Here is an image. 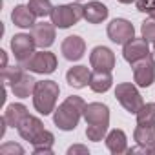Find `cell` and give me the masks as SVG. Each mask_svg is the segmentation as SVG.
<instances>
[{"label":"cell","instance_id":"cell-37","mask_svg":"<svg viewBox=\"0 0 155 155\" xmlns=\"http://www.w3.org/2000/svg\"><path fill=\"white\" fill-rule=\"evenodd\" d=\"M77 2H81V0H77Z\"/></svg>","mask_w":155,"mask_h":155},{"label":"cell","instance_id":"cell-35","mask_svg":"<svg viewBox=\"0 0 155 155\" xmlns=\"http://www.w3.org/2000/svg\"><path fill=\"white\" fill-rule=\"evenodd\" d=\"M150 153H155V146H153V148H151V151H150Z\"/></svg>","mask_w":155,"mask_h":155},{"label":"cell","instance_id":"cell-22","mask_svg":"<svg viewBox=\"0 0 155 155\" xmlns=\"http://www.w3.org/2000/svg\"><path fill=\"white\" fill-rule=\"evenodd\" d=\"M133 139L137 144L148 148L151 151V148L155 146V126H137L133 131Z\"/></svg>","mask_w":155,"mask_h":155},{"label":"cell","instance_id":"cell-24","mask_svg":"<svg viewBox=\"0 0 155 155\" xmlns=\"http://www.w3.org/2000/svg\"><path fill=\"white\" fill-rule=\"evenodd\" d=\"M137 124L140 126H155V102L142 104L137 111Z\"/></svg>","mask_w":155,"mask_h":155},{"label":"cell","instance_id":"cell-28","mask_svg":"<svg viewBox=\"0 0 155 155\" xmlns=\"http://www.w3.org/2000/svg\"><path fill=\"white\" fill-rule=\"evenodd\" d=\"M140 35H142L144 40L155 42V20H153V18L142 22V26H140Z\"/></svg>","mask_w":155,"mask_h":155},{"label":"cell","instance_id":"cell-3","mask_svg":"<svg viewBox=\"0 0 155 155\" xmlns=\"http://www.w3.org/2000/svg\"><path fill=\"white\" fill-rule=\"evenodd\" d=\"M49 17H51V22L55 24V28L66 29V28L75 26L81 18H84V6L77 4V2L75 4H62V6L53 8Z\"/></svg>","mask_w":155,"mask_h":155},{"label":"cell","instance_id":"cell-31","mask_svg":"<svg viewBox=\"0 0 155 155\" xmlns=\"http://www.w3.org/2000/svg\"><path fill=\"white\" fill-rule=\"evenodd\" d=\"M75 153H82V155H88V148L86 146H81V144H75L71 148H68V155H75Z\"/></svg>","mask_w":155,"mask_h":155},{"label":"cell","instance_id":"cell-30","mask_svg":"<svg viewBox=\"0 0 155 155\" xmlns=\"http://www.w3.org/2000/svg\"><path fill=\"white\" fill-rule=\"evenodd\" d=\"M135 2H137V9L142 13H148V15L155 8V0H135Z\"/></svg>","mask_w":155,"mask_h":155},{"label":"cell","instance_id":"cell-34","mask_svg":"<svg viewBox=\"0 0 155 155\" xmlns=\"http://www.w3.org/2000/svg\"><path fill=\"white\" fill-rule=\"evenodd\" d=\"M150 17H151V18H153V20H155V8H153V9H151V11H150Z\"/></svg>","mask_w":155,"mask_h":155},{"label":"cell","instance_id":"cell-15","mask_svg":"<svg viewBox=\"0 0 155 155\" xmlns=\"http://www.w3.org/2000/svg\"><path fill=\"white\" fill-rule=\"evenodd\" d=\"M90 79H91V73L88 69V66H75V68H69L68 73H66V81L71 88H86L90 84Z\"/></svg>","mask_w":155,"mask_h":155},{"label":"cell","instance_id":"cell-21","mask_svg":"<svg viewBox=\"0 0 155 155\" xmlns=\"http://www.w3.org/2000/svg\"><path fill=\"white\" fill-rule=\"evenodd\" d=\"M113 84L111 79V71H95L91 73V79H90V88L95 93H106Z\"/></svg>","mask_w":155,"mask_h":155},{"label":"cell","instance_id":"cell-33","mask_svg":"<svg viewBox=\"0 0 155 155\" xmlns=\"http://www.w3.org/2000/svg\"><path fill=\"white\" fill-rule=\"evenodd\" d=\"M120 4H131V2H135V0H119Z\"/></svg>","mask_w":155,"mask_h":155},{"label":"cell","instance_id":"cell-1","mask_svg":"<svg viewBox=\"0 0 155 155\" xmlns=\"http://www.w3.org/2000/svg\"><path fill=\"white\" fill-rule=\"evenodd\" d=\"M84 108L86 102L82 97L71 95L68 97L55 111H53V122L58 130L62 131H71L79 126L81 117H84Z\"/></svg>","mask_w":155,"mask_h":155},{"label":"cell","instance_id":"cell-2","mask_svg":"<svg viewBox=\"0 0 155 155\" xmlns=\"http://www.w3.org/2000/svg\"><path fill=\"white\" fill-rule=\"evenodd\" d=\"M60 88L55 81H37L33 91V106L40 115H49L55 111V104L58 99Z\"/></svg>","mask_w":155,"mask_h":155},{"label":"cell","instance_id":"cell-20","mask_svg":"<svg viewBox=\"0 0 155 155\" xmlns=\"http://www.w3.org/2000/svg\"><path fill=\"white\" fill-rule=\"evenodd\" d=\"M28 115H29V113H28V108H26L24 104H20V102L9 104V106L6 108V113H4V117H6V120H8V126H11V128H18L20 122H22Z\"/></svg>","mask_w":155,"mask_h":155},{"label":"cell","instance_id":"cell-17","mask_svg":"<svg viewBox=\"0 0 155 155\" xmlns=\"http://www.w3.org/2000/svg\"><path fill=\"white\" fill-rule=\"evenodd\" d=\"M35 86H37V81L33 79L31 75H28L26 71L22 73V77L11 84V91L15 93V97H20V99H28L29 95H33L35 91Z\"/></svg>","mask_w":155,"mask_h":155},{"label":"cell","instance_id":"cell-18","mask_svg":"<svg viewBox=\"0 0 155 155\" xmlns=\"http://www.w3.org/2000/svg\"><path fill=\"white\" fill-rule=\"evenodd\" d=\"M35 13L28 8V6H17L13 11H11V20L15 26L22 28V29H28V28H33L37 22H35Z\"/></svg>","mask_w":155,"mask_h":155},{"label":"cell","instance_id":"cell-36","mask_svg":"<svg viewBox=\"0 0 155 155\" xmlns=\"http://www.w3.org/2000/svg\"><path fill=\"white\" fill-rule=\"evenodd\" d=\"M153 53H155V42H153Z\"/></svg>","mask_w":155,"mask_h":155},{"label":"cell","instance_id":"cell-10","mask_svg":"<svg viewBox=\"0 0 155 155\" xmlns=\"http://www.w3.org/2000/svg\"><path fill=\"white\" fill-rule=\"evenodd\" d=\"M60 51L64 55L66 60H81L84 57V51H86V42L84 38H81L79 35H71V37H66L62 46H60Z\"/></svg>","mask_w":155,"mask_h":155},{"label":"cell","instance_id":"cell-13","mask_svg":"<svg viewBox=\"0 0 155 155\" xmlns=\"http://www.w3.org/2000/svg\"><path fill=\"white\" fill-rule=\"evenodd\" d=\"M31 37L37 44V48H49L53 42H55V24H48V22H40V24H35L31 28Z\"/></svg>","mask_w":155,"mask_h":155},{"label":"cell","instance_id":"cell-23","mask_svg":"<svg viewBox=\"0 0 155 155\" xmlns=\"http://www.w3.org/2000/svg\"><path fill=\"white\" fill-rule=\"evenodd\" d=\"M53 142H55L53 133L48 131V130H44V131L31 142V144H33V153H53V150H51Z\"/></svg>","mask_w":155,"mask_h":155},{"label":"cell","instance_id":"cell-8","mask_svg":"<svg viewBox=\"0 0 155 155\" xmlns=\"http://www.w3.org/2000/svg\"><path fill=\"white\" fill-rule=\"evenodd\" d=\"M35 48H37V44H35L31 35L18 33L11 38V49H13V55H15L18 64H24L35 53Z\"/></svg>","mask_w":155,"mask_h":155},{"label":"cell","instance_id":"cell-6","mask_svg":"<svg viewBox=\"0 0 155 155\" xmlns=\"http://www.w3.org/2000/svg\"><path fill=\"white\" fill-rule=\"evenodd\" d=\"M133 68V81L137 82V86L140 88H150L155 81V60L150 55H146L144 58L137 60L131 64Z\"/></svg>","mask_w":155,"mask_h":155},{"label":"cell","instance_id":"cell-5","mask_svg":"<svg viewBox=\"0 0 155 155\" xmlns=\"http://www.w3.org/2000/svg\"><path fill=\"white\" fill-rule=\"evenodd\" d=\"M28 71L33 73H40V75H51L57 69V57L51 51H35L24 64H22Z\"/></svg>","mask_w":155,"mask_h":155},{"label":"cell","instance_id":"cell-16","mask_svg":"<svg viewBox=\"0 0 155 155\" xmlns=\"http://www.w3.org/2000/svg\"><path fill=\"white\" fill-rule=\"evenodd\" d=\"M108 8L102 4V2H97V0H93V2H88L84 6V18L90 22V24H101L102 20L108 18Z\"/></svg>","mask_w":155,"mask_h":155},{"label":"cell","instance_id":"cell-14","mask_svg":"<svg viewBox=\"0 0 155 155\" xmlns=\"http://www.w3.org/2000/svg\"><path fill=\"white\" fill-rule=\"evenodd\" d=\"M17 130H18V133H20L22 139L33 142V140L44 131V124H42V120H40L38 117H35V115H28V117L20 122V126H18Z\"/></svg>","mask_w":155,"mask_h":155},{"label":"cell","instance_id":"cell-32","mask_svg":"<svg viewBox=\"0 0 155 155\" xmlns=\"http://www.w3.org/2000/svg\"><path fill=\"white\" fill-rule=\"evenodd\" d=\"M8 66V57H6V51H2V68Z\"/></svg>","mask_w":155,"mask_h":155},{"label":"cell","instance_id":"cell-26","mask_svg":"<svg viewBox=\"0 0 155 155\" xmlns=\"http://www.w3.org/2000/svg\"><path fill=\"white\" fill-rule=\"evenodd\" d=\"M24 66L20 64V66H6V68H2V81H4V84H13V82H17L20 77H22V73H24Z\"/></svg>","mask_w":155,"mask_h":155},{"label":"cell","instance_id":"cell-19","mask_svg":"<svg viewBox=\"0 0 155 155\" xmlns=\"http://www.w3.org/2000/svg\"><path fill=\"white\" fill-rule=\"evenodd\" d=\"M106 146L113 155H120L124 151H128V140H126V133L122 130H111L106 135Z\"/></svg>","mask_w":155,"mask_h":155},{"label":"cell","instance_id":"cell-4","mask_svg":"<svg viewBox=\"0 0 155 155\" xmlns=\"http://www.w3.org/2000/svg\"><path fill=\"white\" fill-rule=\"evenodd\" d=\"M115 97H117V101L120 102V106H122L126 111L135 113V115H137V111H139V110L142 108V104H144L142 95H140L139 90H137L133 84H130V82L117 84V88H115Z\"/></svg>","mask_w":155,"mask_h":155},{"label":"cell","instance_id":"cell-29","mask_svg":"<svg viewBox=\"0 0 155 155\" xmlns=\"http://www.w3.org/2000/svg\"><path fill=\"white\" fill-rule=\"evenodd\" d=\"M0 153L2 155H22L24 153V148L20 144H15V142H8L4 146H0Z\"/></svg>","mask_w":155,"mask_h":155},{"label":"cell","instance_id":"cell-27","mask_svg":"<svg viewBox=\"0 0 155 155\" xmlns=\"http://www.w3.org/2000/svg\"><path fill=\"white\" fill-rule=\"evenodd\" d=\"M106 133H108V126H104V124H95V126H88L86 128V137L90 140H93V142L102 140L106 137Z\"/></svg>","mask_w":155,"mask_h":155},{"label":"cell","instance_id":"cell-9","mask_svg":"<svg viewBox=\"0 0 155 155\" xmlns=\"http://www.w3.org/2000/svg\"><path fill=\"white\" fill-rule=\"evenodd\" d=\"M90 64L95 71H111L115 68V55L110 48L97 46L90 55Z\"/></svg>","mask_w":155,"mask_h":155},{"label":"cell","instance_id":"cell-11","mask_svg":"<svg viewBox=\"0 0 155 155\" xmlns=\"http://www.w3.org/2000/svg\"><path fill=\"white\" fill-rule=\"evenodd\" d=\"M84 119L88 126H95V124H104L110 126V108L102 102H91L86 104L84 108Z\"/></svg>","mask_w":155,"mask_h":155},{"label":"cell","instance_id":"cell-7","mask_svg":"<svg viewBox=\"0 0 155 155\" xmlns=\"http://www.w3.org/2000/svg\"><path fill=\"white\" fill-rule=\"evenodd\" d=\"M108 37L115 44H128L131 38H135V28L126 18H115L108 24Z\"/></svg>","mask_w":155,"mask_h":155},{"label":"cell","instance_id":"cell-12","mask_svg":"<svg viewBox=\"0 0 155 155\" xmlns=\"http://www.w3.org/2000/svg\"><path fill=\"white\" fill-rule=\"evenodd\" d=\"M148 40H144L142 37L140 38H131L128 44H124V49H122V57L126 62L133 64L140 58H144L146 55H150V48H148Z\"/></svg>","mask_w":155,"mask_h":155},{"label":"cell","instance_id":"cell-25","mask_svg":"<svg viewBox=\"0 0 155 155\" xmlns=\"http://www.w3.org/2000/svg\"><path fill=\"white\" fill-rule=\"evenodd\" d=\"M28 8L35 13V17H42V18L51 15V11H53V6L49 0H29Z\"/></svg>","mask_w":155,"mask_h":155}]
</instances>
